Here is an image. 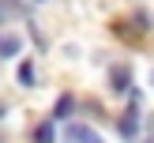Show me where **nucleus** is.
<instances>
[{"label":"nucleus","instance_id":"1","mask_svg":"<svg viewBox=\"0 0 154 143\" xmlns=\"http://www.w3.org/2000/svg\"><path fill=\"white\" fill-rule=\"evenodd\" d=\"M120 135H124V139H135V135H139V105H128V113L124 117H120Z\"/></svg>","mask_w":154,"mask_h":143},{"label":"nucleus","instance_id":"2","mask_svg":"<svg viewBox=\"0 0 154 143\" xmlns=\"http://www.w3.org/2000/svg\"><path fill=\"white\" fill-rule=\"evenodd\" d=\"M68 139L72 143H102V135H98L90 124H79V120H75V124L68 128Z\"/></svg>","mask_w":154,"mask_h":143},{"label":"nucleus","instance_id":"3","mask_svg":"<svg viewBox=\"0 0 154 143\" xmlns=\"http://www.w3.org/2000/svg\"><path fill=\"white\" fill-rule=\"evenodd\" d=\"M19 34H4V30H0V57H15V53H19Z\"/></svg>","mask_w":154,"mask_h":143},{"label":"nucleus","instance_id":"4","mask_svg":"<svg viewBox=\"0 0 154 143\" xmlns=\"http://www.w3.org/2000/svg\"><path fill=\"white\" fill-rule=\"evenodd\" d=\"M109 83H113V90H117V94L132 90V87H128V68H113V72H109Z\"/></svg>","mask_w":154,"mask_h":143},{"label":"nucleus","instance_id":"5","mask_svg":"<svg viewBox=\"0 0 154 143\" xmlns=\"http://www.w3.org/2000/svg\"><path fill=\"white\" fill-rule=\"evenodd\" d=\"M72 109H75V98H72V94H64V98L57 102V109H53V120H64Z\"/></svg>","mask_w":154,"mask_h":143},{"label":"nucleus","instance_id":"6","mask_svg":"<svg viewBox=\"0 0 154 143\" xmlns=\"http://www.w3.org/2000/svg\"><path fill=\"white\" fill-rule=\"evenodd\" d=\"M53 135H57V132H53V117H49V120L34 132V139H38V143H53Z\"/></svg>","mask_w":154,"mask_h":143},{"label":"nucleus","instance_id":"7","mask_svg":"<svg viewBox=\"0 0 154 143\" xmlns=\"http://www.w3.org/2000/svg\"><path fill=\"white\" fill-rule=\"evenodd\" d=\"M19 79L26 83V87H30V83H34V68H30L26 60H23V64H19Z\"/></svg>","mask_w":154,"mask_h":143},{"label":"nucleus","instance_id":"8","mask_svg":"<svg viewBox=\"0 0 154 143\" xmlns=\"http://www.w3.org/2000/svg\"><path fill=\"white\" fill-rule=\"evenodd\" d=\"M8 15H11V4H8V0H0V26L8 23Z\"/></svg>","mask_w":154,"mask_h":143},{"label":"nucleus","instance_id":"9","mask_svg":"<svg viewBox=\"0 0 154 143\" xmlns=\"http://www.w3.org/2000/svg\"><path fill=\"white\" fill-rule=\"evenodd\" d=\"M0 117H4V105H0Z\"/></svg>","mask_w":154,"mask_h":143},{"label":"nucleus","instance_id":"10","mask_svg":"<svg viewBox=\"0 0 154 143\" xmlns=\"http://www.w3.org/2000/svg\"><path fill=\"white\" fill-rule=\"evenodd\" d=\"M34 4H45V0H34Z\"/></svg>","mask_w":154,"mask_h":143},{"label":"nucleus","instance_id":"11","mask_svg":"<svg viewBox=\"0 0 154 143\" xmlns=\"http://www.w3.org/2000/svg\"><path fill=\"white\" fill-rule=\"evenodd\" d=\"M150 83H154V72H150Z\"/></svg>","mask_w":154,"mask_h":143}]
</instances>
